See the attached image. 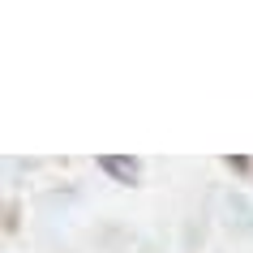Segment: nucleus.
Listing matches in <instances>:
<instances>
[{"label": "nucleus", "mask_w": 253, "mask_h": 253, "mask_svg": "<svg viewBox=\"0 0 253 253\" xmlns=\"http://www.w3.org/2000/svg\"><path fill=\"white\" fill-rule=\"evenodd\" d=\"M99 168H103L107 176L125 180V185H133L137 176H142V163H137V159H116V155H103V159H99Z\"/></svg>", "instance_id": "nucleus-1"}]
</instances>
